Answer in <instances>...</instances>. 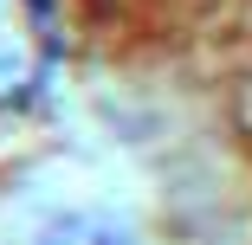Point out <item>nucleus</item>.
<instances>
[{
    "mask_svg": "<svg viewBox=\"0 0 252 245\" xmlns=\"http://www.w3.org/2000/svg\"><path fill=\"white\" fill-rule=\"evenodd\" d=\"M65 20L59 0H0V116L32 110L59 78Z\"/></svg>",
    "mask_w": 252,
    "mask_h": 245,
    "instance_id": "f257e3e1",
    "label": "nucleus"
},
{
    "mask_svg": "<svg viewBox=\"0 0 252 245\" xmlns=\"http://www.w3.org/2000/svg\"><path fill=\"white\" fill-rule=\"evenodd\" d=\"M39 245H123V239L104 232V226H91V219H71V226H52Z\"/></svg>",
    "mask_w": 252,
    "mask_h": 245,
    "instance_id": "f03ea898",
    "label": "nucleus"
}]
</instances>
